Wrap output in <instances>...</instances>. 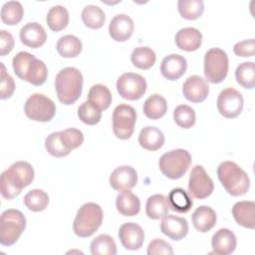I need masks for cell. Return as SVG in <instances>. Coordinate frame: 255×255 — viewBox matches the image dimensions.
<instances>
[{"instance_id": "cell-1", "label": "cell", "mask_w": 255, "mask_h": 255, "mask_svg": "<svg viewBox=\"0 0 255 255\" xmlns=\"http://www.w3.org/2000/svg\"><path fill=\"white\" fill-rule=\"evenodd\" d=\"M35 172L27 161H16L1 173V194L6 199H13L21 193V190L34 180Z\"/></svg>"}, {"instance_id": "cell-2", "label": "cell", "mask_w": 255, "mask_h": 255, "mask_svg": "<svg viewBox=\"0 0 255 255\" xmlns=\"http://www.w3.org/2000/svg\"><path fill=\"white\" fill-rule=\"evenodd\" d=\"M14 73L23 81L34 86L43 85L48 77L46 64L28 52H19L12 61Z\"/></svg>"}, {"instance_id": "cell-3", "label": "cell", "mask_w": 255, "mask_h": 255, "mask_svg": "<svg viewBox=\"0 0 255 255\" xmlns=\"http://www.w3.org/2000/svg\"><path fill=\"white\" fill-rule=\"evenodd\" d=\"M55 89L59 101L72 105L78 101L83 90V75L75 67H66L56 76Z\"/></svg>"}, {"instance_id": "cell-4", "label": "cell", "mask_w": 255, "mask_h": 255, "mask_svg": "<svg viewBox=\"0 0 255 255\" xmlns=\"http://www.w3.org/2000/svg\"><path fill=\"white\" fill-rule=\"evenodd\" d=\"M217 176L225 190L232 196L243 195L249 190L248 174L234 161L221 162L217 167Z\"/></svg>"}, {"instance_id": "cell-5", "label": "cell", "mask_w": 255, "mask_h": 255, "mask_svg": "<svg viewBox=\"0 0 255 255\" xmlns=\"http://www.w3.org/2000/svg\"><path fill=\"white\" fill-rule=\"evenodd\" d=\"M103 217L104 212L99 204L95 202L83 204L73 223L74 233L81 238L92 236L102 225Z\"/></svg>"}, {"instance_id": "cell-6", "label": "cell", "mask_w": 255, "mask_h": 255, "mask_svg": "<svg viewBox=\"0 0 255 255\" xmlns=\"http://www.w3.org/2000/svg\"><path fill=\"white\" fill-rule=\"evenodd\" d=\"M191 161V154L187 150L176 148L163 153L159 158L158 165L163 175L170 179H178L185 174Z\"/></svg>"}, {"instance_id": "cell-7", "label": "cell", "mask_w": 255, "mask_h": 255, "mask_svg": "<svg viewBox=\"0 0 255 255\" xmlns=\"http://www.w3.org/2000/svg\"><path fill=\"white\" fill-rule=\"evenodd\" d=\"M26 227L24 214L17 209H7L0 218V243L4 246L13 245Z\"/></svg>"}, {"instance_id": "cell-8", "label": "cell", "mask_w": 255, "mask_h": 255, "mask_svg": "<svg viewBox=\"0 0 255 255\" xmlns=\"http://www.w3.org/2000/svg\"><path fill=\"white\" fill-rule=\"evenodd\" d=\"M228 56L220 48L209 49L204 56L205 80L211 84L221 83L228 73Z\"/></svg>"}, {"instance_id": "cell-9", "label": "cell", "mask_w": 255, "mask_h": 255, "mask_svg": "<svg viewBox=\"0 0 255 255\" xmlns=\"http://www.w3.org/2000/svg\"><path fill=\"white\" fill-rule=\"evenodd\" d=\"M25 115L35 122H50L56 114L55 103L43 94H33L24 105Z\"/></svg>"}, {"instance_id": "cell-10", "label": "cell", "mask_w": 255, "mask_h": 255, "mask_svg": "<svg viewBox=\"0 0 255 255\" xmlns=\"http://www.w3.org/2000/svg\"><path fill=\"white\" fill-rule=\"evenodd\" d=\"M136 122L135 110L126 104L116 107L113 112V131L120 139L129 138L134 130Z\"/></svg>"}, {"instance_id": "cell-11", "label": "cell", "mask_w": 255, "mask_h": 255, "mask_svg": "<svg viewBox=\"0 0 255 255\" xmlns=\"http://www.w3.org/2000/svg\"><path fill=\"white\" fill-rule=\"evenodd\" d=\"M145 79L135 73H125L117 81V90L120 96L128 101L140 99L146 92Z\"/></svg>"}, {"instance_id": "cell-12", "label": "cell", "mask_w": 255, "mask_h": 255, "mask_svg": "<svg viewBox=\"0 0 255 255\" xmlns=\"http://www.w3.org/2000/svg\"><path fill=\"white\" fill-rule=\"evenodd\" d=\"M214 189V183L202 165H195L191 169L188 180V194L197 199L208 197Z\"/></svg>"}, {"instance_id": "cell-13", "label": "cell", "mask_w": 255, "mask_h": 255, "mask_svg": "<svg viewBox=\"0 0 255 255\" xmlns=\"http://www.w3.org/2000/svg\"><path fill=\"white\" fill-rule=\"evenodd\" d=\"M244 100L237 90L226 88L222 90L217 98V109L221 116L227 119L238 117L243 109Z\"/></svg>"}, {"instance_id": "cell-14", "label": "cell", "mask_w": 255, "mask_h": 255, "mask_svg": "<svg viewBox=\"0 0 255 255\" xmlns=\"http://www.w3.org/2000/svg\"><path fill=\"white\" fill-rule=\"evenodd\" d=\"M182 93L187 101L191 103H201L207 98L209 87L202 77L193 75L188 77L183 83Z\"/></svg>"}, {"instance_id": "cell-15", "label": "cell", "mask_w": 255, "mask_h": 255, "mask_svg": "<svg viewBox=\"0 0 255 255\" xmlns=\"http://www.w3.org/2000/svg\"><path fill=\"white\" fill-rule=\"evenodd\" d=\"M119 238L126 249L137 250L143 244L144 231L138 224L127 222L120 227Z\"/></svg>"}, {"instance_id": "cell-16", "label": "cell", "mask_w": 255, "mask_h": 255, "mask_svg": "<svg viewBox=\"0 0 255 255\" xmlns=\"http://www.w3.org/2000/svg\"><path fill=\"white\" fill-rule=\"evenodd\" d=\"M137 183V173L129 165H122L113 170L110 175L111 186L118 191L129 190Z\"/></svg>"}, {"instance_id": "cell-17", "label": "cell", "mask_w": 255, "mask_h": 255, "mask_svg": "<svg viewBox=\"0 0 255 255\" xmlns=\"http://www.w3.org/2000/svg\"><path fill=\"white\" fill-rule=\"evenodd\" d=\"M134 29L132 19L127 14L116 15L109 26V33L113 40L125 42L130 38Z\"/></svg>"}, {"instance_id": "cell-18", "label": "cell", "mask_w": 255, "mask_h": 255, "mask_svg": "<svg viewBox=\"0 0 255 255\" xmlns=\"http://www.w3.org/2000/svg\"><path fill=\"white\" fill-rule=\"evenodd\" d=\"M161 232L174 241L181 240L187 235L188 223L187 220L180 216L166 215L160 223Z\"/></svg>"}, {"instance_id": "cell-19", "label": "cell", "mask_w": 255, "mask_h": 255, "mask_svg": "<svg viewBox=\"0 0 255 255\" xmlns=\"http://www.w3.org/2000/svg\"><path fill=\"white\" fill-rule=\"evenodd\" d=\"M187 69L185 58L178 54H170L163 58L160 65L161 75L169 80L175 81L179 79Z\"/></svg>"}, {"instance_id": "cell-20", "label": "cell", "mask_w": 255, "mask_h": 255, "mask_svg": "<svg viewBox=\"0 0 255 255\" xmlns=\"http://www.w3.org/2000/svg\"><path fill=\"white\" fill-rule=\"evenodd\" d=\"M236 236L228 228H220L211 238L212 250L218 255H229L236 248Z\"/></svg>"}, {"instance_id": "cell-21", "label": "cell", "mask_w": 255, "mask_h": 255, "mask_svg": "<svg viewBox=\"0 0 255 255\" xmlns=\"http://www.w3.org/2000/svg\"><path fill=\"white\" fill-rule=\"evenodd\" d=\"M21 42L30 48H39L47 40V34L42 25L37 22H29L20 30Z\"/></svg>"}, {"instance_id": "cell-22", "label": "cell", "mask_w": 255, "mask_h": 255, "mask_svg": "<svg viewBox=\"0 0 255 255\" xmlns=\"http://www.w3.org/2000/svg\"><path fill=\"white\" fill-rule=\"evenodd\" d=\"M202 34L201 32L193 27H186L178 30L175 35L176 46L187 52L195 51L201 46Z\"/></svg>"}, {"instance_id": "cell-23", "label": "cell", "mask_w": 255, "mask_h": 255, "mask_svg": "<svg viewBox=\"0 0 255 255\" xmlns=\"http://www.w3.org/2000/svg\"><path fill=\"white\" fill-rule=\"evenodd\" d=\"M232 215L235 221L248 229L255 227V203L244 200L236 202L232 207Z\"/></svg>"}, {"instance_id": "cell-24", "label": "cell", "mask_w": 255, "mask_h": 255, "mask_svg": "<svg viewBox=\"0 0 255 255\" xmlns=\"http://www.w3.org/2000/svg\"><path fill=\"white\" fill-rule=\"evenodd\" d=\"M217 216L215 211L206 205L197 207L192 213V224L199 232H207L216 224Z\"/></svg>"}, {"instance_id": "cell-25", "label": "cell", "mask_w": 255, "mask_h": 255, "mask_svg": "<svg viewBox=\"0 0 255 255\" xmlns=\"http://www.w3.org/2000/svg\"><path fill=\"white\" fill-rule=\"evenodd\" d=\"M138 143L146 150L154 151L159 149L164 143L162 131L155 127H144L138 134Z\"/></svg>"}, {"instance_id": "cell-26", "label": "cell", "mask_w": 255, "mask_h": 255, "mask_svg": "<svg viewBox=\"0 0 255 255\" xmlns=\"http://www.w3.org/2000/svg\"><path fill=\"white\" fill-rule=\"evenodd\" d=\"M117 210L124 216H134L140 210L139 198L129 190H122L116 199Z\"/></svg>"}, {"instance_id": "cell-27", "label": "cell", "mask_w": 255, "mask_h": 255, "mask_svg": "<svg viewBox=\"0 0 255 255\" xmlns=\"http://www.w3.org/2000/svg\"><path fill=\"white\" fill-rule=\"evenodd\" d=\"M168 208L178 213H186L193 205V201L189 194L180 187H176L170 190L167 197Z\"/></svg>"}, {"instance_id": "cell-28", "label": "cell", "mask_w": 255, "mask_h": 255, "mask_svg": "<svg viewBox=\"0 0 255 255\" xmlns=\"http://www.w3.org/2000/svg\"><path fill=\"white\" fill-rule=\"evenodd\" d=\"M142 109L144 115L148 119L158 120L166 114L167 103L162 96L158 94H153L145 100Z\"/></svg>"}, {"instance_id": "cell-29", "label": "cell", "mask_w": 255, "mask_h": 255, "mask_svg": "<svg viewBox=\"0 0 255 255\" xmlns=\"http://www.w3.org/2000/svg\"><path fill=\"white\" fill-rule=\"evenodd\" d=\"M166 197L162 194H154L147 198L145 204L146 215L151 219H160L168 214Z\"/></svg>"}, {"instance_id": "cell-30", "label": "cell", "mask_w": 255, "mask_h": 255, "mask_svg": "<svg viewBox=\"0 0 255 255\" xmlns=\"http://www.w3.org/2000/svg\"><path fill=\"white\" fill-rule=\"evenodd\" d=\"M57 51L64 58H74L82 52V42L74 35L62 36L57 42Z\"/></svg>"}, {"instance_id": "cell-31", "label": "cell", "mask_w": 255, "mask_h": 255, "mask_svg": "<svg viewBox=\"0 0 255 255\" xmlns=\"http://www.w3.org/2000/svg\"><path fill=\"white\" fill-rule=\"evenodd\" d=\"M112 100L113 98L110 90L102 84L92 86L88 94V101L101 111L107 110L111 106Z\"/></svg>"}, {"instance_id": "cell-32", "label": "cell", "mask_w": 255, "mask_h": 255, "mask_svg": "<svg viewBox=\"0 0 255 255\" xmlns=\"http://www.w3.org/2000/svg\"><path fill=\"white\" fill-rule=\"evenodd\" d=\"M47 24L52 31H61L69 23V12L62 5H56L50 8L46 17Z\"/></svg>"}, {"instance_id": "cell-33", "label": "cell", "mask_w": 255, "mask_h": 255, "mask_svg": "<svg viewBox=\"0 0 255 255\" xmlns=\"http://www.w3.org/2000/svg\"><path fill=\"white\" fill-rule=\"evenodd\" d=\"M130 60L134 67L147 70L154 65L156 56L154 51L148 47H137L131 52Z\"/></svg>"}, {"instance_id": "cell-34", "label": "cell", "mask_w": 255, "mask_h": 255, "mask_svg": "<svg viewBox=\"0 0 255 255\" xmlns=\"http://www.w3.org/2000/svg\"><path fill=\"white\" fill-rule=\"evenodd\" d=\"M24 15V8L18 1H8L1 8V20L6 25L18 24Z\"/></svg>"}, {"instance_id": "cell-35", "label": "cell", "mask_w": 255, "mask_h": 255, "mask_svg": "<svg viewBox=\"0 0 255 255\" xmlns=\"http://www.w3.org/2000/svg\"><path fill=\"white\" fill-rule=\"evenodd\" d=\"M84 24L91 29H100L106 21L104 11L97 5H87L81 14Z\"/></svg>"}, {"instance_id": "cell-36", "label": "cell", "mask_w": 255, "mask_h": 255, "mask_svg": "<svg viewBox=\"0 0 255 255\" xmlns=\"http://www.w3.org/2000/svg\"><path fill=\"white\" fill-rule=\"evenodd\" d=\"M93 255H116L117 245L114 238L108 234H101L91 242Z\"/></svg>"}, {"instance_id": "cell-37", "label": "cell", "mask_w": 255, "mask_h": 255, "mask_svg": "<svg viewBox=\"0 0 255 255\" xmlns=\"http://www.w3.org/2000/svg\"><path fill=\"white\" fill-rule=\"evenodd\" d=\"M25 206L34 212L44 210L49 204V196L42 189H32L24 196Z\"/></svg>"}, {"instance_id": "cell-38", "label": "cell", "mask_w": 255, "mask_h": 255, "mask_svg": "<svg viewBox=\"0 0 255 255\" xmlns=\"http://www.w3.org/2000/svg\"><path fill=\"white\" fill-rule=\"evenodd\" d=\"M177 9L182 18L186 20H195L199 18L204 10L202 0H179Z\"/></svg>"}, {"instance_id": "cell-39", "label": "cell", "mask_w": 255, "mask_h": 255, "mask_svg": "<svg viewBox=\"0 0 255 255\" xmlns=\"http://www.w3.org/2000/svg\"><path fill=\"white\" fill-rule=\"evenodd\" d=\"M235 78L243 88L253 89L255 86V64L253 62L241 63L236 68Z\"/></svg>"}, {"instance_id": "cell-40", "label": "cell", "mask_w": 255, "mask_h": 255, "mask_svg": "<svg viewBox=\"0 0 255 255\" xmlns=\"http://www.w3.org/2000/svg\"><path fill=\"white\" fill-rule=\"evenodd\" d=\"M173 120L178 127L189 128L195 124V112L187 105H179L173 111Z\"/></svg>"}, {"instance_id": "cell-41", "label": "cell", "mask_w": 255, "mask_h": 255, "mask_svg": "<svg viewBox=\"0 0 255 255\" xmlns=\"http://www.w3.org/2000/svg\"><path fill=\"white\" fill-rule=\"evenodd\" d=\"M78 117L84 124L94 126L101 121L102 111L89 101H86L78 108Z\"/></svg>"}, {"instance_id": "cell-42", "label": "cell", "mask_w": 255, "mask_h": 255, "mask_svg": "<svg viewBox=\"0 0 255 255\" xmlns=\"http://www.w3.org/2000/svg\"><path fill=\"white\" fill-rule=\"evenodd\" d=\"M45 147L47 151L55 157H64L71 152V150L64 145L60 137V131L52 132L46 137Z\"/></svg>"}, {"instance_id": "cell-43", "label": "cell", "mask_w": 255, "mask_h": 255, "mask_svg": "<svg viewBox=\"0 0 255 255\" xmlns=\"http://www.w3.org/2000/svg\"><path fill=\"white\" fill-rule=\"evenodd\" d=\"M60 137H61L64 145L70 150L78 148L84 141L83 132L80 129L74 128H70L61 130Z\"/></svg>"}, {"instance_id": "cell-44", "label": "cell", "mask_w": 255, "mask_h": 255, "mask_svg": "<svg viewBox=\"0 0 255 255\" xmlns=\"http://www.w3.org/2000/svg\"><path fill=\"white\" fill-rule=\"evenodd\" d=\"M1 64V80H0V99L6 100L9 99L15 90V83L14 79L6 73V68Z\"/></svg>"}, {"instance_id": "cell-45", "label": "cell", "mask_w": 255, "mask_h": 255, "mask_svg": "<svg viewBox=\"0 0 255 255\" xmlns=\"http://www.w3.org/2000/svg\"><path fill=\"white\" fill-rule=\"evenodd\" d=\"M147 254L148 255H158V254H164V255H172L173 250L169 243L162 239H153L147 247Z\"/></svg>"}, {"instance_id": "cell-46", "label": "cell", "mask_w": 255, "mask_h": 255, "mask_svg": "<svg viewBox=\"0 0 255 255\" xmlns=\"http://www.w3.org/2000/svg\"><path fill=\"white\" fill-rule=\"evenodd\" d=\"M233 52L239 57H252L254 56V39H248L236 43L233 46Z\"/></svg>"}, {"instance_id": "cell-47", "label": "cell", "mask_w": 255, "mask_h": 255, "mask_svg": "<svg viewBox=\"0 0 255 255\" xmlns=\"http://www.w3.org/2000/svg\"><path fill=\"white\" fill-rule=\"evenodd\" d=\"M14 48V38L11 33L1 30L0 31V55L5 56L9 54Z\"/></svg>"}]
</instances>
